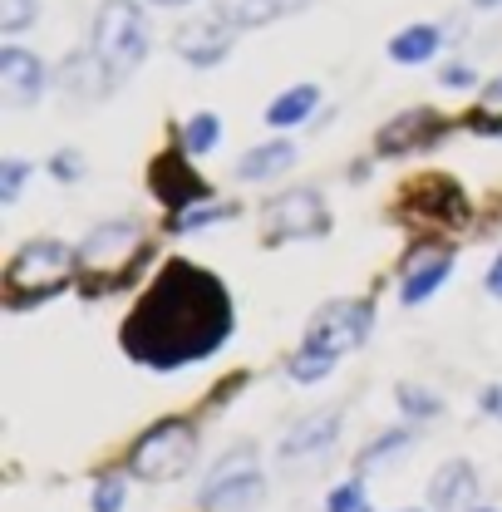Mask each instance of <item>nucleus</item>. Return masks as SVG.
Listing matches in <instances>:
<instances>
[{
  "label": "nucleus",
  "instance_id": "nucleus-35",
  "mask_svg": "<svg viewBox=\"0 0 502 512\" xmlns=\"http://www.w3.org/2000/svg\"><path fill=\"white\" fill-rule=\"evenodd\" d=\"M488 291H493V296L502 301V256L493 261V271H488Z\"/></svg>",
  "mask_w": 502,
  "mask_h": 512
},
{
  "label": "nucleus",
  "instance_id": "nucleus-15",
  "mask_svg": "<svg viewBox=\"0 0 502 512\" xmlns=\"http://www.w3.org/2000/svg\"><path fill=\"white\" fill-rule=\"evenodd\" d=\"M55 84H60L64 99H79V104H94V99H104L119 79L104 69V60L94 55V50H79V55H69L60 64V74H55Z\"/></svg>",
  "mask_w": 502,
  "mask_h": 512
},
{
  "label": "nucleus",
  "instance_id": "nucleus-1",
  "mask_svg": "<svg viewBox=\"0 0 502 512\" xmlns=\"http://www.w3.org/2000/svg\"><path fill=\"white\" fill-rule=\"evenodd\" d=\"M232 325H237V311H232L227 286L212 271L192 266L188 256H173L158 266V276L128 311L119 345L128 360L148 370H183L217 355Z\"/></svg>",
  "mask_w": 502,
  "mask_h": 512
},
{
  "label": "nucleus",
  "instance_id": "nucleus-37",
  "mask_svg": "<svg viewBox=\"0 0 502 512\" xmlns=\"http://www.w3.org/2000/svg\"><path fill=\"white\" fill-rule=\"evenodd\" d=\"M153 5H188V0H153Z\"/></svg>",
  "mask_w": 502,
  "mask_h": 512
},
{
  "label": "nucleus",
  "instance_id": "nucleus-33",
  "mask_svg": "<svg viewBox=\"0 0 502 512\" xmlns=\"http://www.w3.org/2000/svg\"><path fill=\"white\" fill-rule=\"evenodd\" d=\"M443 84H448V89H468V84H473V69H468V64H448V69H443Z\"/></svg>",
  "mask_w": 502,
  "mask_h": 512
},
{
  "label": "nucleus",
  "instance_id": "nucleus-31",
  "mask_svg": "<svg viewBox=\"0 0 502 512\" xmlns=\"http://www.w3.org/2000/svg\"><path fill=\"white\" fill-rule=\"evenodd\" d=\"M325 512H370V503H365V488H360V478L340 483V488L330 493V503H325Z\"/></svg>",
  "mask_w": 502,
  "mask_h": 512
},
{
  "label": "nucleus",
  "instance_id": "nucleus-16",
  "mask_svg": "<svg viewBox=\"0 0 502 512\" xmlns=\"http://www.w3.org/2000/svg\"><path fill=\"white\" fill-rule=\"evenodd\" d=\"M306 5H311V0H212V10H217V15H227L237 30L271 25V20L296 15V10H306Z\"/></svg>",
  "mask_w": 502,
  "mask_h": 512
},
{
  "label": "nucleus",
  "instance_id": "nucleus-10",
  "mask_svg": "<svg viewBox=\"0 0 502 512\" xmlns=\"http://www.w3.org/2000/svg\"><path fill=\"white\" fill-rule=\"evenodd\" d=\"M370 325H375V306L370 301H330V306L315 311L306 340L340 360L345 350H360L370 340Z\"/></svg>",
  "mask_w": 502,
  "mask_h": 512
},
{
  "label": "nucleus",
  "instance_id": "nucleus-19",
  "mask_svg": "<svg viewBox=\"0 0 502 512\" xmlns=\"http://www.w3.org/2000/svg\"><path fill=\"white\" fill-rule=\"evenodd\" d=\"M291 163H296V143L276 138V143H261V148H251L247 158L237 163V178H247V183H261V178H276V173H286Z\"/></svg>",
  "mask_w": 502,
  "mask_h": 512
},
{
  "label": "nucleus",
  "instance_id": "nucleus-21",
  "mask_svg": "<svg viewBox=\"0 0 502 512\" xmlns=\"http://www.w3.org/2000/svg\"><path fill=\"white\" fill-rule=\"evenodd\" d=\"M315 104H320V89H315V84H296V89H286L281 99H271V109H266V124H271V128L306 124Z\"/></svg>",
  "mask_w": 502,
  "mask_h": 512
},
{
  "label": "nucleus",
  "instance_id": "nucleus-5",
  "mask_svg": "<svg viewBox=\"0 0 502 512\" xmlns=\"http://www.w3.org/2000/svg\"><path fill=\"white\" fill-rule=\"evenodd\" d=\"M89 50L104 60V69L114 79H128L143 64V55H148V15L133 0H104L99 15H94Z\"/></svg>",
  "mask_w": 502,
  "mask_h": 512
},
{
  "label": "nucleus",
  "instance_id": "nucleus-29",
  "mask_svg": "<svg viewBox=\"0 0 502 512\" xmlns=\"http://www.w3.org/2000/svg\"><path fill=\"white\" fill-rule=\"evenodd\" d=\"M94 512H124V478L119 473H104L94 483Z\"/></svg>",
  "mask_w": 502,
  "mask_h": 512
},
{
  "label": "nucleus",
  "instance_id": "nucleus-34",
  "mask_svg": "<svg viewBox=\"0 0 502 512\" xmlns=\"http://www.w3.org/2000/svg\"><path fill=\"white\" fill-rule=\"evenodd\" d=\"M483 409H488V414H498V419H502V384H493V389H483Z\"/></svg>",
  "mask_w": 502,
  "mask_h": 512
},
{
  "label": "nucleus",
  "instance_id": "nucleus-12",
  "mask_svg": "<svg viewBox=\"0 0 502 512\" xmlns=\"http://www.w3.org/2000/svg\"><path fill=\"white\" fill-rule=\"evenodd\" d=\"M448 124H443L439 109H404V114H394L389 124L379 128L375 138V153L379 158H404V153H429L434 143H439Z\"/></svg>",
  "mask_w": 502,
  "mask_h": 512
},
{
  "label": "nucleus",
  "instance_id": "nucleus-25",
  "mask_svg": "<svg viewBox=\"0 0 502 512\" xmlns=\"http://www.w3.org/2000/svg\"><path fill=\"white\" fill-rule=\"evenodd\" d=\"M394 399H399V409H404L409 419H434V414H443L439 394H429V389H419V384H399Z\"/></svg>",
  "mask_w": 502,
  "mask_h": 512
},
{
  "label": "nucleus",
  "instance_id": "nucleus-24",
  "mask_svg": "<svg viewBox=\"0 0 502 512\" xmlns=\"http://www.w3.org/2000/svg\"><path fill=\"white\" fill-rule=\"evenodd\" d=\"M227 217H237V202H202L183 217H173L168 232H197V227H212V222H227Z\"/></svg>",
  "mask_w": 502,
  "mask_h": 512
},
{
  "label": "nucleus",
  "instance_id": "nucleus-9",
  "mask_svg": "<svg viewBox=\"0 0 502 512\" xmlns=\"http://www.w3.org/2000/svg\"><path fill=\"white\" fill-rule=\"evenodd\" d=\"M330 232V207L315 188H291L266 202V247L301 242V237H325Z\"/></svg>",
  "mask_w": 502,
  "mask_h": 512
},
{
  "label": "nucleus",
  "instance_id": "nucleus-2",
  "mask_svg": "<svg viewBox=\"0 0 502 512\" xmlns=\"http://www.w3.org/2000/svg\"><path fill=\"white\" fill-rule=\"evenodd\" d=\"M153 252V242H148V232L124 217V222H99L89 237H84V247H79V296H114V291H124L128 281L143 271V261Z\"/></svg>",
  "mask_w": 502,
  "mask_h": 512
},
{
  "label": "nucleus",
  "instance_id": "nucleus-30",
  "mask_svg": "<svg viewBox=\"0 0 502 512\" xmlns=\"http://www.w3.org/2000/svg\"><path fill=\"white\" fill-rule=\"evenodd\" d=\"M25 178H30V163L25 158H5L0 163V202H15L20 188H25Z\"/></svg>",
  "mask_w": 502,
  "mask_h": 512
},
{
  "label": "nucleus",
  "instance_id": "nucleus-26",
  "mask_svg": "<svg viewBox=\"0 0 502 512\" xmlns=\"http://www.w3.org/2000/svg\"><path fill=\"white\" fill-rule=\"evenodd\" d=\"M217 138H222V124H217L212 114H192L188 124H183V143H188V153H212V148H217Z\"/></svg>",
  "mask_w": 502,
  "mask_h": 512
},
{
  "label": "nucleus",
  "instance_id": "nucleus-27",
  "mask_svg": "<svg viewBox=\"0 0 502 512\" xmlns=\"http://www.w3.org/2000/svg\"><path fill=\"white\" fill-rule=\"evenodd\" d=\"M35 10H40V0H0V30L5 35H20L35 20Z\"/></svg>",
  "mask_w": 502,
  "mask_h": 512
},
{
  "label": "nucleus",
  "instance_id": "nucleus-28",
  "mask_svg": "<svg viewBox=\"0 0 502 512\" xmlns=\"http://www.w3.org/2000/svg\"><path fill=\"white\" fill-rule=\"evenodd\" d=\"M409 444V429H389V434H379L375 444L365 448V453H360V473H370V468H375L379 458H389V453H399V448Z\"/></svg>",
  "mask_w": 502,
  "mask_h": 512
},
{
  "label": "nucleus",
  "instance_id": "nucleus-36",
  "mask_svg": "<svg viewBox=\"0 0 502 512\" xmlns=\"http://www.w3.org/2000/svg\"><path fill=\"white\" fill-rule=\"evenodd\" d=\"M473 5H478V10H493V5H502V0H473Z\"/></svg>",
  "mask_w": 502,
  "mask_h": 512
},
{
  "label": "nucleus",
  "instance_id": "nucleus-8",
  "mask_svg": "<svg viewBox=\"0 0 502 512\" xmlns=\"http://www.w3.org/2000/svg\"><path fill=\"white\" fill-rule=\"evenodd\" d=\"M188 158H192L188 143H173V148H163V153L148 163V192H153L173 217H183L192 207L212 202V183L192 168Z\"/></svg>",
  "mask_w": 502,
  "mask_h": 512
},
{
  "label": "nucleus",
  "instance_id": "nucleus-20",
  "mask_svg": "<svg viewBox=\"0 0 502 512\" xmlns=\"http://www.w3.org/2000/svg\"><path fill=\"white\" fill-rule=\"evenodd\" d=\"M443 45V30L439 25H409V30H399L394 40H389V60L394 64H424L434 60Z\"/></svg>",
  "mask_w": 502,
  "mask_h": 512
},
{
  "label": "nucleus",
  "instance_id": "nucleus-6",
  "mask_svg": "<svg viewBox=\"0 0 502 512\" xmlns=\"http://www.w3.org/2000/svg\"><path fill=\"white\" fill-rule=\"evenodd\" d=\"M394 217L409 222V227H468L473 207H468V192L458 188L453 178L424 173V178L404 183L399 202H394Z\"/></svg>",
  "mask_w": 502,
  "mask_h": 512
},
{
  "label": "nucleus",
  "instance_id": "nucleus-11",
  "mask_svg": "<svg viewBox=\"0 0 502 512\" xmlns=\"http://www.w3.org/2000/svg\"><path fill=\"white\" fill-rule=\"evenodd\" d=\"M232 45H237V25H232L227 15H217V10H207V15H197V20H183L178 35H173V50H178L192 69H217V64L232 55Z\"/></svg>",
  "mask_w": 502,
  "mask_h": 512
},
{
  "label": "nucleus",
  "instance_id": "nucleus-32",
  "mask_svg": "<svg viewBox=\"0 0 502 512\" xmlns=\"http://www.w3.org/2000/svg\"><path fill=\"white\" fill-rule=\"evenodd\" d=\"M50 173H55L60 183H74V178L84 173V158H79L74 148H64V153H55V158H50Z\"/></svg>",
  "mask_w": 502,
  "mask_h": 512
},
{
  "label": "nucleus",
  "instance_id": "nucleus-23",
  "mask_svg": "<svg viewBox=\"0 0 502 512\" xmlns=\"http://www.w3.org/2000/svg\"><path fill=\"white\" fill-rule=\"evenodd\" d=\"M463 124L473 128V133H502V79H493V84L483 89L478 109H473Z\"/></svg>",
  "mask_w": 502,
  "mask_h": 512
},
{
  "label": "nucleus",
  "instance_id": "nucleus-22",
  "mask_svg": "<svg viewBox=\"0 0 502 512\" xmlns=\"http://www.w3.org/2000/svg\"><path fill=\"white\" fill-rule=\"evenodd\" d=\"M286 370H291V380H296V384H320L330 370H335V355L306 340V345L291 355V365H286Z\"/></svg>",
  "mask_w": 502,
  "mask_h": 512
},
{
  "label": "nucleus",
  "instance_id": "nucleus-18",
  "mask_svg": "<svg viewBox=\"0 0 502 512\" xmlns=\"http://www.w3.org/2000/svg\"><path fill=\"white\" fill-rule=\"evenodd\" d=\"M335 434H340V409H325V414H315V419H301V424L286 434L281 458H311V453H325V448L335 444Z\"/></svg>",
  "mask_w": 502,
  "mask_h": 512
},
{
  "label": "nucleus",
  "instance_id": "nucleus-17",
  "mask_svg": "<svg viewBox=\"0 0 502 512\" xmlns=\"http://www.w3.org/2000/svg\"><path fill=\"white\" fill-rule=\"evenodd\" d=\"M473 493H478V473H473V463H463V458L443 463L439 473H434V483H429V503L439 512L463 508Z\"/></svg>",
  "mask_w": 502,
  "mask_h": 512
},
{
  "label": "nucleus",
  "instance_id": "nucleus-7",
  "mask_svg": "<svg viewBox=\"0 0 502 512\" xmlns=\"http://www.w3.org/2000/svg\"><path fill=\"white\" fill-rule=\"evenodd\" d=\"M261 498H266V478L256 468V448L251 444L232 448L202 483V508L212 512H251L261 508Z\"/></svg>",
  "mask_w": 502,
  "mask_h": 512
},
{
  "label": "nucleus",
  "instance_id": "nucleus-14",
  "mask_svg": "<svg viewBox=\"0 0 502 512\" xmlns=\"http://www.w3.org/2000/svg\"><path fill=\"white\" fill-rule=\"evenodd\" d=\"M448 271H453V256L443 252V247L409 252L404 266H399V301H404V306H424L443 281H448Z\"/></svg>",
  "mask_w": 502,
  "mask_h": 512
},
{
  "label": "nucleus",
  "instance_id": "nucleus-38",
  "mask_svg": "<svg viewBox=\"0 0 502 512\" xmlns=\"http://www.w3.org/2000/svg\"><path fill=\"white\" fill-rule=\"evenodd\" d=\"M473 512H493V508H473Z\"/></svg>",
  "mask_w": 502,
  "mask_h": 512
},
{
  "label": "nucleus",
  "instance_id": "nucleus-4",
  "mask_svg": "<svg viewBox=\"0 0 502 512\" xmlns=\"http://www.w3.org/2000/svg\"><path fill=\"white\" fill-rule=\"evenodd\" d=\"M197 424L192 419H158L153 429H143L128 448V473L143 483H173L197 463Z\"/></svg>",
  "mask_w": 502,
  "mask_h": 512
},
{
  "label": "nucleus",
  "instance_id": "nucleus-13",
  "mask_svg": "<svg viewBox=\"0 0 502 512\" xmlns=\"http://www.w3.org/2000/svg\"><path fill=\"white\" fill-rule=\"evenodd\" d=\"M45 84H50V74H45L40 55H30L20 45L0 50V99H5V109H30L45 94Z\"/></svg>",
  "mask_w": 502,
  "mask_h": 512
},
{
  "label": "nucleus",
  "instance_id": "nucleus-3",
  "mask_svg": "<svg viewBox=\"0 0 502 512\" xmlns=\"http://www.w3.org/2000/svg\"><path fill=\"white\" fill-rule=\"evenodd\" d=\"M74 276H79V252L55 237H35L10 256L5 281H0V301H5V311H30V306L60 296Z\"/></svg>",
  "mask_w": 502,
  "mask_h": 512
}]
</instances>
